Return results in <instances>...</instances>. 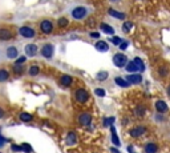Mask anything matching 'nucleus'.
<instances>
[{"label": "nucleus", "instance_id": "nucleus-1", "mask_svg": "<svg viewBox=\"0 0 170 153\" xmlns=\"http://www.w3.org/2000/svg\"><path fill=\"white\" fill-rule=\"evenodd\" d=\"M15 39V29L11 27L1 26L0 27V41H10Z\"/></svg>", "mask_w": 170, "mask_h": 153}, {"label": "nucleus", "instance_id": "nucleus-2", "mask_svg": "<svg viewBox=\"0 0 170 153\" xmlns=\"http://www.w3.org/2000/svg\"><path fill=\"white\" fill-rule=\"evenodd\" d=\"M70 15H72V17L75 20H82L88 15V8L84 7V5H77L72 10Z\"/></svg>", "mask_w": 170, "mask_h": 153}, {"label": "nucleus", "instance_id": "nucleus-3", "mask_svg": "<svg viewBox=\"0 0 170 153\" xmlns=\"http://www.w3.org/2000/svg\"><path fill=\"white\" fill-rule=\"evenodd\" d=\"M40 55L43 57H45V59H52L55 55V45L51 44V43H45L41 47V50H40Z\"/></svg>", "mask_w": 170, "mask_h": 153}, {"label": "nucleus", "instance_id": "nucleus-4", "mask_svg": "<svg viewBox=\"0 0 170 153\" xmlns=\"http://www.w3.org/2000/svg\"><path fill=\"white\" fill-rule=\"evenodd\" d=\"M39 29H40V32L44 33V35H51V33L53 32V23L48 19L41 20L39 24Z\"/></svg>", "mask_w": 170, "mask_h": 153}, {"label": "nucleus", "instance_id": "nucleus-5", "mask_svg": "<svg viewBox=\"0 0 170 153\" xmlns=\"http://www.w3.org/2000/svg\"><path fill=\"white\" fill-rule=\"evenodd\" d=\"M17 32H19L20 36H23V38L25 39H32L36 36V31L33 27H29V26H23L20 27L19 29H17Z\"/></svg>", "mask_w": 170, "mask_h": 153}, {"label": "nucleus", "instance_id": "nucleus-6", "mask_svg": "<svg viewBox=\"0 0 170 153\" xmlns=\"http://www.w3.org/2000/svg\"><path fill=\"white\" fill-rule=\"evenodd\" d=\"M128 57L125 56L124 53H116L113 56V64L116 67H118V68H122V67H126V64H128Z\"/></svg>", "mask_w": 170, "mask_h": 153}, {"label": "nucleus", "instance_id": "nucleus-7", "mask_svg": "<svg viewBox=\"0 0 170 153\" xmlns=\"http://www.w3.org/2000/svg\"><path fill=\"white\" fill-rule=\"evenodd\" d=\"M77 121H79V124L81 125V127H88V125H91V122H92V115L89 112L80 113Z\"/></svg>", "mask_w": 170, "mask_h": 153}, {"label": "nucleus", "instance_id": "nucleus-8", "mask_svg": "<svg viewBox=\"0 0 170 153\" xmlns=\"http://www.w3.org/2000/svg\"><path fill=\"white\" fill-rule=\"evenodd\" d=\"M75 99H76V101L80 103V104L86 103V101H88V99H89L88 91H86V89H77L75 92Z\"/></svg>", "mask_w": 170, "mask_h": 153}, {"label": "nucleus", "instance_id": "nucleus-9", "mask_svg": "<svg viewBox=\"0 0 170 153\" xmlns=\"http://www.w3.org/2000/svg\"><path fill=\"white\" fill-rule=\"evenodd\" d=\"M37 45L36 44H32V43H29V44H27L25 47H24V52H25V56L28 57H35L36 55H37Z\"/></svg>", "mask_w": 170, "mask_h": 153}, {"label": "nucleus", "instance_id": "nucleus-10", "mask_svg": "<svg viewBox=\"0 0 170 153\" xmlns=\"http://www.w3.org/2000/svg\"><path fill=\"white\" fill-rule=\"evenodd\" d=\"M5 55H7L8 59H17L19 57V51H17V48L15 47V45H11V47L7 48V52H5Z\"/></svg>", "mask_w": 170, "mask_h": 153}, {"label": "nucleus", "instance_id": "nucleus-11", "mask_svg": "<svg viewBox=\"0 0 170 153\" xmlns=\"http://www.w3.org/2000/svg\"><path fill=\"white\" fill-rule=\"evenodd\" d=\"M94 48L98 52H108L109 51V44H108L106 41H104V40H98L94 44Z\"/></svg>", "mask_w": 170, "mask_h": 153}, {"label": "nucleus", "instance_id": "nucleus-12", "mask_svg": "<svg viewBox=\"0 0 170 153\" xmlns=\"http://www.w3.org/2000/svg\"><path fill=\"white\" fill-rule=\"evenodd\" d=\"M126 80L130 84H140L142 81V76L141 75H136V73H130V75L126 76Z\"/></svg>", "mask_w": 170, "mask_h": 153}, {"label": "nucleus", "instance_id": "nucleus-13", "mask_svg": "<svg viewBox=\"0 0 170 153\" xmlns=\"http://www.w3.org/2000/svg\"><path fill=\"white\" fill-rule=\"evenodd\" d=\"M60 82H61V85L63 87H70V85L73 84V77L72 76H69V75H63L61 76V79H60Z\"/></svg>", "mask_w": 170, "mask_h": 153}, {"label": "nucleus", "instance_id": "nucleus-14", "mask_svg": "<svg viewBox=\"0 0 170 153\" xmlns=\"http://www.w3.org/2000/svg\"><path fill=\"white\" fill-rule=\"evenodd\" d=\"M145 127H136V128H133V129H130V136L132 137H140V136H142V134L145 133Z\"/></svg>", "mask_w": 170, "mask_h": 153}, {"label": "nucleus", "instance_id": "nucleus-15", "mask_svg": "<svg viewBox=\"0 0 170 153\" xmlns=\"http://www.w3.org/2000/svg\"><path fill=\"white\" fill-rule=\"evenodd\" d=\"M108 14H109L112 17H114V19H118V20H124V19H125V14H122V12H118V11L113 10V8H109Z\"/></svg>", "mask_w": 170, "mask_h": 153}, {"label": "nucleus", "instance_id": "nucleus-16", "mask_svg": "<svg viewBox=\"0 0 170 153\" xmlns=\"http://www.w3.org/2000/svg\"><path fill=\"white\" fill-rule=\"evenodd\" d=\"M100 29L103 31L104 33H106V35H113L114 33V28L112 26H109V24H106V23H101L100 24Z\"/></svg>", "mask_w": 170, "mask_h": 153}, {"label": "nucleus", "instance_id": "nucleus-17", "mask_svg": "<svg viewBox=\"0 0 170 153\" xmlns=\"http://www.w3.org/2000/svg\"><path fill=\"white\" fill-rule=\"evenodd\" d=\"M67 144L69 146H72V145H75V144L77 142V134L75 132H69L68 133V136H67Z\"/></svg>", "mask_w": 170, "mask_h": 153}, {"label": "nucleus", "instance_id": "nucleus-18", "mask_svg": "<svg viewBox=\"0 0 170 153\" xmlns=\"http://www.w3.org/2000/svg\"><path fill=\"white\" fill-rule=\"evenodd\" d=\"M114 82H116L118 87H121V88H128L129 85H130V82L126 80V79H122V77H116V79H114Z\"/></svg>", "mask_w": 170, "mask_h": 153}, {"label": "nucleus", "instance_id": "nucleus-19", "mask_svg": "<svg viewBox=\"0 0 170 153\" xmlns=\"http://www.w3.org/2000/svg\"><path fill=\"white\" fill-rule=\"evenodd\" d=\"M126 71L128 72H130V73H134V72H140V69H138V67L136 65V63L134 61H129L128 64H126Z\"/></svg>", "mask_w": 170, "mask_h": 153}, {"label": "nucleus", "instance_id": "nucleus-20", "mask_svg": "<svg viewBox=\"0 0 170 153\" xmlns=\"http://www.w3.org/2000/svg\"><path fill=\"white\" fill-rule=\"evenodd\" d=\"M110 132H112V142L116 146H120V140H118V136H117V133H116V128L113 127H110Z\"/></svg>", "mask_w": 170, "mask_h": 153}, {"label": "nucleus", "instance_id": "nucleus-21", "mask_svg": "<svg viewBox=\"0 0 170 153\" xmlns=\"http://www.w3.org/2000/svg\"><path fill=\"white\" fill-rule=\"evenodd\" d=\"M19 117H20V120L23 122H29V121H32L33 116L31 115V113H28V112H21Z\"/></svg>", "mask_w": 170, "mask_h": 153}, {"label": "nucleus", "instance_id": "nucleus-22", "mask_svg": "<svg viewBox=\"0 0 170 153\" xmlns=\"http://www.w3.org/2000/svg\"><path fill=\"white\" fill-rule=\"evenodd\" d=\"M40 72H41V69H40L39 65H31L28 68V75L29 76H37Z\"/></svg>", "mask_w": 170, "mask_h": 153}, {"label": "nucleus", "instance_id": "nucleus-23", "mask_svg": "<svg viewBox=\"0 0 170 153\" xmlns=\"http://www.w3.org/2000/svg\"><path fill=\"white\" fill-rule=\"evenodd\" d=\"M156 108H157V111L161 112V113L168 111V105L165 104V101H161V100H158V101L156 103Z\"/></svg>", "mask_w": 170, "mask_h": 153}, {"label": "nucleus", "instance_id": "nucleus-24", "mask_svg": "<svg viewBox=\"0 0 170 153\" xmlns=\"http://www.w3.org/2000/svg\"><path fill=\"white\" fill-rule=\"evenodd\" d=\"M10 79V72L7 71L5 68H1L0 69V82H4Z\"/></svg>", "mask_w": 170, "mask_h": 153}, {"label": "nucleus", "instance_id": "nucleus-25", "mask_svg": "<svg viewBox=\"0 0 170 153\" xmlns=\"http://www.w3.org/2000/svg\"><path fill=\"white\" fill-rule=\"evenodd\" d=\"M157 145L156 144H153V142H150V144H146V146H145V152L146 153H156L157 152Z\"/></svg>", "mask_w": 170, "mask_h": 153}, {"label": "nucleus", "instance_id": "nucleus-26", "mask_svg": "<svg viewBox=\"0 0 170 153\" xmlns=\"http://www.w3.org/2000/svg\"><path fill=\"white\" fill-rule=\"evenodd\" d=\"M57 24L60 28H65V27H68V24H69V20H68L67 17H60V19L57 20Z\"/></svg>", "mask_w": 170, "mask_h": 153}, {"label": "nucleus", "instance_id": "nucleus-27", "mask_svg": "<svg viewBox=\"0 0 170 153\" xmlns=\"http://www.w3.org/2000/svg\"><path fill=\"white\" fill-rule=\"evenodd\" d=\"M136 63V65L138 67V69H140V72H144L145 71V65H144V61H142L140 57H136L134 60H133Z\"/></svg>", "mask_w": 170, "mask_h": 153}, {"label": "nucleus", "instance_id": "nucleus-28", "mask_svg": "<svg viewBox=\"0 0 170 153\" xmlns=\"http://www.w3.org/2000/svg\"><path fill=\"white\" fill-rule=\"evenodd\" d=\"M134 113H136V116H138V117H142V116L145 115V108L142 105H138L137 108L134 109Z\"/></svg>", "mask_w": 170, "mask_h": 153}, {"label": "nucleus", "instance_id": "nucleus-29", "mask_svg": "<svg viewBox=\"0 0 170 153\" xmlns=\"http://www.w3.org/2000/svg\"><path fill=\"white\" fill-rule=\"evenodd\" d=\"M108 72H104V71H101V72H98L97 73V76H96V79H97V80H100V81H104V80H106L108 79Z\"/></svg>", "mask_w": 170, "mask_h": 153}, {"label": "nucleus", "instance_id": "nucleus-30", "mask_svg": "<svg viewBox=\"0 0 170 153\" xmlns=\"http://www.w3.org/2000/svg\"><path fill=\"white\" fill-rule=\"evenodd\" d=\"M133 28V23L132 21H125V23L122 24V31L124 32H129Z\"/></svg>", "mask_w": 170, "mask_h": 153}, {"label": "nucleus", "instance_id": "nucleus-31", "mask_svg": "<svg viewBox=\"0 0 170 153\" xmlns=\"http://www.w3.org/2000/svg\"><path fill=\"white\" fill-rule=\"evenodd\" d=\"M25 61H27V56H20L16 59V61H15V65H23Z\"/></svg>", "mask_w": 170, "mask_h": 153}, {"label": "nucleus", "instance_id": "nucleus-32", "mask_svg": "<svg viewBox=\"0 0 170 153\" xmlns=\"http://www.w3.org/2000/svg\"><path fill=\"white\" fill-rule=\"evenodd\" d=\"M110 41H112V44H114V45H120L122 43V39L118 38V36H112Z\"/></svg>", "mask_w": 170, "mask_h": 153}, {"label": "nucleus", "instance_id": "nucleus-33", "mask_svg": "<svg viewBox=\"0 0 170 153\" xmlns=\"http://www.w3.org/2000/svg\"><path fill=\"white\" fill-rule=\"evenodd\" d=\"M13 72L16 73V75H23V72H24L23 65H15L13 64Z\"/></svg>", "mask_w": 170, "mask_h": 153}, {"label": "nucleus", "instance_id": "nucleus-34", "mask_svg": "<svg viewBox=\"0 0 170 153\" xmlns=\"http://www.w3.org/2000/svg\"><path fill=\"white\" fill-rule=\"evenodd\" d=\"M114 122V117H108L104 120V127H112Z\"/></svg>", "mask_w": 170, "mask_h": 153}, {"label": "nucleus", "instance_id": "nucleus-35", "mask_svg": "<svg viewBox=\"0 0 170 153\" xmlns=\"http://www.w3.org/2000/svg\"><path fill=\"white\" fill-rule=\"evenodd\" d=\"M21 148H23V151L27 152V153H31V152H32V146H31L29 144H27V142L21 144Z\"/></svg>", "mask_w": 170, "mask_h": 153}, {"label": "nucleus", "instance_id": "nucleus-36", "mask_svg": "<svg viewBox=\"0 0 170 153\" xmlns=\"http://www.w3.org/2000/svg\"><path fill=\"white\" fill-rule=\"evenodd\" d=\"M94 93H96V96H98V97H104L105 96V91L103 89V88H96Z\"/></svg>", "mask_w": 170, "mask_h": 153}, {"label": "nucleus", "instance_id": "nucleus-37", "mask_svg": "<svg viewBox=\"0 0 170 153\" xmlns=\"http://www.w3.org/2000/svg\"><path fill=\"white\" fill-rule=\"evenodd\" d=\"M128 45H129V43H128V41H122L121 44H120V50H121V51L126 50V48H128Z\"/></svg>", "mask_w": 170, "mask_h": 153}, {"label": "nucleus", "instance_id": "nucleus-38", "mask_svg": "<svg viewBox=\"0 0 170 153\" xmlns=\"http://www.w3.org/2000/svg\"><path fill=\"white\" fill-rule=\"evenodd\" d=\"M5 142H7V140H5L3 136H0V148H3V146L5 145Z\"/></svg>", "mask_w": 170, "mask_h": 153}, {"label": "nucleus", "instance_id": "nucleus-39", "mask_svg": "<svg viewBox=\"0 0 170 153\" xmlns=\"http://www.w3.org/2000/svg\"><path fill=\"white\" fill-rule=\"evenodd\" d=\"M160 75L161 76L168 75V69H166V68H160Z\"/></svg>", "mask_w": 170, "mask_h": 153}, {"label": "nucleus", "instance_id": "nucleus-40", "mask_svg": "<svg viewBox=\"0 0 170 153\" xmlns=\"http://www.w3.org/2000/svg\"><path fill=\"white\" fill-rule=\"evenodd\" d=\"M91 38L98 39V38H100V33H98V32H91Z\"/></svg>", "mask_w": 170, "mask_h": 153}, {"label": "nucleus", "instance_id": "nucleus-41", "mask_svg": "<svg viewBox=\"0 0 170 153\" xmlns=\"http://www.w3.org/2000/svg\"><path fill=\"white\" fill-rule=\"evenodd\" d=\"M12 149H13V151H23V148H21V145H12Z\"/></svg>", "mask_w": 170, "mask_h": 153}, {"label": "nucleus", "instance_id": "nucleus-42", "mask_svg": "<svg viewBox=\"0 0 170 153\" xmlns=\"http://www.w3.org/2000/svg\"><path fill=\"white\" fill-rule=\"evenodd\" d=\"M4 115H5V112H4V109L1 108V106H0V118H3L4 117Z\"/></svg>", "mask_w": 170, "mask_h": 153}, {"label": "nucleus", "instance_id": "nucleus-43", "mask_svg": "<svg viewBox=\"0 0 170 153\" xmlns=\"http://www.w3.org/2000/svg\"><path fill=\"white\" fill-rule=\"evenodd\" d=\"M110 152H112V153H120V152L117 151L116 148H110Z\"/></svg>", "mask_w": 170, "mask_h": 153}, {"label": "nucleus", "instance_id": "nucleus-44", "mask_svg": "<svg viewBox=\"0 0 170 153\" xmlns=\"http://www.w3.org/2000/svg\"><path fill=\"white\" fill-rule=\"evenodd\" d=\"M168 94H169V96H170V87L168 88Z\"/></svg>", "mask_w": 170, "mask_h": 153}, {"label": "nucleus", "instance_id": "nucleus-45", "mask_svg": "<svg viewBox=\"0 0 170 153\" xmlns=\"http://www.w3.org/2000/svg\"><path fill=\"white\" fill-rule=\"evenodd\" d=\"M112 2H118V0H112Z\"/></svg>", "mask_w": 170, "mask_h": 153}, {"label": "nucleus", "instance_id": "nucleus-46", "mask_svg": "<svg viewBox=\"0 0 170 153\" xmlns=\"http://www.w3.org/2000/svg\"><path fill=\"white\" fill-rule=\"evenodd\" d=\"M0 132H1V129H0Z\"/></svg>", "mask_w": 170, "mask_h": 153}, {"label": "nucleus", "instance_id": "nucleus-47", "mask_svg": "<svg viewBox=\"0 0 170 153\" xmlns=\"http://www.w3.org/2000/svg\"><path fill=\"white\" fill-rule=\"evenodd\" d=\"M0 153H1V152H0Z\"/></svg>", "mask_w": 170, "mask_h": 153}]
</instances>
